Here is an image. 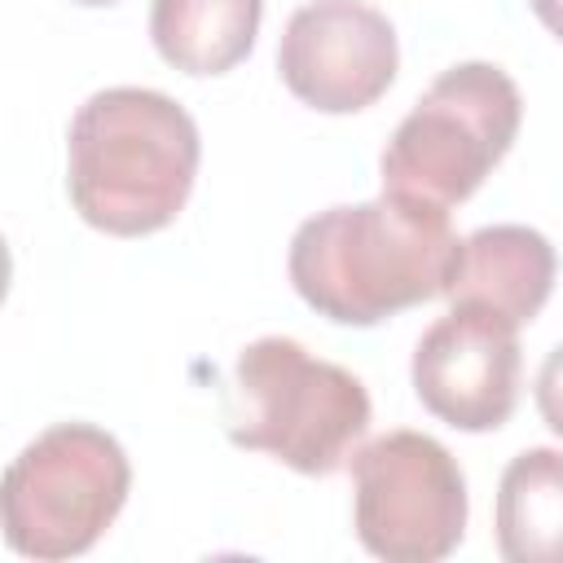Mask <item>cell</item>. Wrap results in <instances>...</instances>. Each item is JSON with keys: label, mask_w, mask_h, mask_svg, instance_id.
I'll return each instance as SVG.
<instances>
[{"label": "cell", "mask_w": 563, "mask_h": 563, "mask_svg": "<svg viewBox=\"0 0 563 563\" xmlns=\"http://www.w3.org/2000/svg\"><path fill=\"white\" fill-rule=\"evenodd\" d=\"M462 238L444 207L378 194L308 216L290 238V286L339 325H378L400 308L449 295Z\"/></svg>", "instance_id": "1"}, {"label": "cell", "mask_w": 563, "mask_h": 563, "mask_svg": "<svg viewBox=\"0 0 563 563\" xmlns=\"http://www.w3.org/2000/svg\"><path fill=\"white\" fill-rule=\"evenodd\" d=\"M202 141L180 101L158 88H101L66 132V189L75 211L114 238H141L180 216Z\"/></svg>", "instance_id": "2"}, {"label": "cell", "mask_w": 563, "mask_h": 563, "mask_svg": "<svg viewBox=\"0 0 563 563\" xmlns=\"http://www.w3.org/2000/svg\"><path fill=\"white\" fill-rule=\"evenodd\" d=\"M224 422L238 449L273 453L299 475H330L369 427V391L299 339L264 334L233 361Z\"/></svg>", "instance_id": "3"}, {"label": "cell", "mask_w": 563, "mask_h": 563, "mask_svg": "<svg viewBox=\"0 0 563 563\" xmlns=\"http://www.w3.org/2000/svg\"><path fill=\"white\" fill-rule=\"evenodd\" d=\"M523 119L515 79L493 62L449 66L383 145V189L431 207L471 198L506 158Z\"/></svg>", "instance_id": "4"}, {"label": "cell", "mask_w": 563, "mask_h": 563, "mask_svg": "<svg viewBox=\"0 0 563 563\" xmlns=\"http://www.w3.org/2000/svg\"><path fill=\"white\" fill-rule=\"evenodd\" d=\"M132 488L123 444L92 422L40 431L4 471V541L26 559H75L101 541Z\"/></svg>", "instance_id": "5"}, {"label": "cell", "mask_w": 563, "mask_h": 563, "mask_svg": "<svg viewBox=\"0 0 563 563\" xmlns=\"http://www.w3.org/2000/svg\"><path fill=\"white\" fill-rule=\"evenodd\" d=\"M352 523L387 563H435L466 532V479L457 457L422 431H387L352 457Z\"/></svg>", "instance_id": "6"}, {"label": "cell", "mask_w": 563, "mask_h": 563, "mask_svg": "<svg viewBox=\"0 0 563 563\" xmlns=\"http://www.w3.org/2000/svg\"><path fill=\"white\" fill-rule=\"evenodd\" d=\"M396 66V26L365 0H308L290 13L277 44L282 84L325 114L374 106L391 88Z\"/></svg>", "instance_id": "7"}, {"label": "cell", "mask_w": 563, "mask_h": 563, "mask_svg": "<svg viewBox=\"0 0 563 563\" xmlns=\"http://www.w3.org/2000/svg\"><path fill=\"white\" fill-rule=\"evenodd\" d=\"M519 325L479 303H453L413 347L418 400L457 431H497L519 400Z\"/></svg>", "instance_id": "8"}, {"label": "cell", "mask_w": 563, "mask_h": 563, "mask_svg": "<svg viewBox=\"0 0 563 563\" xmlns=\"http://www.w3.org/2000/svg\"><path fill=\"white\" fill-rule=\"evenodd\" d=\"M554 290V246L528 224H488L462 238V260L449 286L453 303H479L523 325Z\"/></svg>", "instance_id": "9"}, {"label": "cell", "mask_w": 563, "mask_h": 563, "mask_svg": "<svg viewBox=\"0 0 563 563\" xmlns=\"http://www.w3.org/2000/svg\"><path fill=\"white\" fill-rule=\"evenodd\" d=\"M260 18L264 0H154L150 40L185 75H224L255 48Z\"/></svg>", "instance_id": "10"}, {"label": "cell", "mask_w": 563, "mask_h": 563, "mask_svg": "<svg viewBox=\"0 0 563 563\" xmlns=\"http://www.w3.org/2000/svg\"><path fill=\"white\" fill-rule=\"evenodd\" d=\"M497 554L506 563H563V453L523 449L497 484Z\"/></svg>", "instance_id": "11"}, {"label": "cell", "mask_w": 563, "mask_h": 563, "mask_svg": "<svg viewBox=\"0 0 563 563\" xmlns=\"http://www.w3.org/2000/svg\"><path fill=\"white\" fill-rule=\"evenodd\" d=\"M537 409L554 435H563V343L537 369Z\"/></svg>", "instance_id": "12"}, {"label": "cell", "mask_w": 563, "mask_h": 563, "mask_svg": "<svg viewBox=\"0 0 563 563\" xmlns=\"http://www.w3.org/2000/svg\"><path fill=\"white\" fill-rule=\"evenodd\" d=\"M528 4H532V13L541 18V26L563 40V0H528Z\"/></svg>", "instance_id": "13"}, {"label": "cell", "mask_w": 563, "mask_h": 563, "mask_svg": "<svg viewBox=\"0 0 563 563\" xmlns=\"http://www.w3.org/2000/svg\"><path fill=\"white\" fill-rule=\"evenodd\" d=\"M79 4H114V0H79Z\"/></svg>", "instance_id": "14"}]
</instances>
